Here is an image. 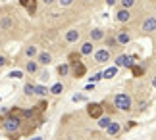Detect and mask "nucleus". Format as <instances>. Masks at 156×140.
<instances>
[{
	"mask_svg": "<svg viewBox=\"0 0 156 140\" xmlns=\"http://www.w3.org/2000/svg\"><path fill=\"white\" fill-rule=\"evenodd\" d=\"M20 127H21V119L20 117H16V115H6V119H4V131L8 132V135H16L17 131H20Z\"/></svg>",
	"mask_w": 156,
	"mask_h": 140,
	"instance_id": "nucleus-1",
	"label": "nucleus"
},
{
	"mask_svg": "<svg viewBox=\"0 0 156 140\" xmlns=\"http://www.w3.org/2000/svg\"><path fill=\"white\" fill-rule=\"evenodd\" d=\"M114 106H116L119 111H129L131 109V98H129V94H116L114 96Z\"/></svg>",
	"mask_w": 156,
	"mask_h": 140,
	"instance_id": "nucleus-2",
	"label": "nucleus"
},
{
	"mask_svg": "<svg viewBox=\"0 0 156 140\" xmlns=\"http://www.w3.org/2000/svg\"><path fill=\"white\" fill-rule=\"evenodd\" d=\"M87 115L93 119H100L104 115V106L102 104H97V102H93V104L87 106Z\"/></svg>",
	"mask_w": 156,
	"mask_h": 140,
	"instance_id": "nucleus-3",
	"label": "nucleus"
},
{
	"mask_svg": "<svg viewBox=\"0 0 156 140\" xmlns=\"http://www.w3.org/2000/svg\"><path fill=\"white\" fill-rule=\"evenodd\" d=\"M69 73H71L75 79H81V77H85V73H87V65L83 63V62L69 63Z\"/></svg>",
	"mask_w": 156,
	"mask_h": 140,
	"instance_id": "nucleus-4",
	"label": "nucleus"
},
{
	"mask_svg": "<svg viewBox=\"0 0 156 140\" xmlns=\"http://www.w3.org/2000/svg\"><path fill=\"white\" fill-rule=\"evenodd\" d=\"M131 65H135L133 56H125V54H122V56L116 58V67H127V69H131Z\"/></svg>",
	"mask_w": 156,
	"mask_h": 140,
	"instance_id": "nucleus-5",
	"label": "nucleus"
},
{
	"mask_svg": "<svg viewBox=\"0 0 156 140\" xmlns=\"http://www.w3.org/2000/svg\"><path fill=\"white\" fill-rule=\"evenodd\" d=\"M110 58H112V52L108 50V48H98V50L94 52V60H97L98 63H104V62H108Z\"/></svg>",
	"mask_w": 156,
	"mask_h": 140,
	"instance_id": "nucleus-6",
	"label": "nucleus"
},
{
	"mask_svg": "<svg viewBox=\"0 0 156 140\" xmlns=\"http://www.w3.org/2000/svg\"><path fill=\"white\" fill-rule=\"evenodd\" d=\"M143 31L145 33H154L156 31V17H147L143 23Z\"/></svg>",
	"mask_w": 156,
	"mask_h": 140,
	"instance_id": "nucleus-7",
	"label": "nucleus"
},
{
	"mask_svg": "<svg viewBox=\"0 0 156 140\" xmlns=\"http://www.w3.org/2000/svg\"><path fill=\"white\" fill-rule=\"evenodd\" d=\"M20 4H21L31 15L35 14V12H37V0H20Z\"/></svg>",
	"mask_w": 156,
	"mask_h": 140,
	"instance_id": "nucleus-8",
	"label": "nucleus"
},
{
	"mask_svg": "<svg viewBox=\"0 0 156 140\" xmlns=\"http://www.w3.org/2000/svg\"><path fill=\"white\" fill-rule=\"evenodd\" d=\"M131 19V15H129V10H118V14H116V21L119 23H125V21H129Z\"/></svg>",
	"mask_w": 156,
	"mask_h": 140,
	"instance_id": "nucleus-9",
	"label": "nucleus"
},
{
	"mask_svg": "<svg viewBox=\"0 0 156 140\" xmlns=\"http://www.w3.org/2000/svg\"><path fill=\"white\" fill-rule=\"evenodd\" d=\"M98 40H104V31L100 27L91 31V42H98Z\"/></svg>",
	"mask_w": 156,
	"mask_h": 140,
	"instance_id": "nucleus-10",
	"label": "nucleus"
},
{
	"mask_svg": "<svg viewBox=\"0 0 156 140\" xmlns=\"http://www.w3.org/2000/svg\"><path fill=\"white\" fill-rule=\"evenodd\" d=\"M50 62H52V56L48 52H39V60H37L39 65H48Z\"/></svg>",
	"mask_w": 156,
	"mask_h": 140,
	"instance_id": "nucleus-11",
	"label": "nucleus"
},
{
	"mask_svg": "<svg viewBox=\"0 0 156 140\" xmlns=\"http://www.w3.org/2000/svg\"><path fill=\"white\" fill-rule=\"evenodd\" d=\"M116 40H118V44H129V40H131V35H129L127 31H122V33H118Z\"/></svg>",
	"mask_w": 156,
	"mask_h": 140,
	"instance_id": "nucleus-12",
	"label": "nucleus"
},
{
	"mask_svg": "<svg viewBox=\"0 0 156 140\" xmlns=\"http://www.w3.org/2000/svg\"><path fill=\"white\" fill-rule=\"evenodd\" d=\"M93 50H94V46H93V42L89 40V42H85V44H81L79 54L81 56H89V54H93Z\"/></svg>",
	"mask_w": 156,
	"mask_h": 140,
	"instance_id": "nucleus-13",
	"label": "nucleus"
},
{
	"mask_svg": "<svg viewBox=\"0 0 156 140\" xmlns=\"http://www.w3.org/2000/svg\"><path fill=\"white\" fill-rule=\"evenodd\" d=\"M79 31H77V29H71V31H68V33H66V40H68V42H77V40H79Z\"/></svg>",
	"mask_w": 156,
	"mask_h": 140,
	"instance_id": "nucleus-14",
	"label": "nucleus"
},
{
	"mask_svg": "<svg viewBox=\"0 0 156 140\" xmlns=\"http://www.w3.org/2000/svg\"><path fill=\"white\" fill-rule=\"evenodd\" d=\"M25 71L29 73V75H35V73L39 71V63H37V62H33V60H29V62L25 63Z\"/></svg>",
	"mask_w": 156,
	"mask_h": 140,
	"instance_id": "nucleus-15",
	"label": "nucleus"
},
{
	"mask_svg": "<svg viewBox=\"0 0 156 140\" xmlns=\"http://www.w3.org/2000/svg\"><path fill=\"white\" fill-rule=\"evenodd\" d=\"M106 131H108V135H112V136H114V135H118V132L122 131V125H119V123H114V121H112V123L108 125V129H106Z\"/></svg>",
	"mask_w": 156,
	"mask_h": 140,
	"instance_id": "nucleus-16",
	"label": "nucleus"
},
{
	"mask_svg": "<svg viewBox=\"0 0 156 140\" xmlns=\"http://www.w3.org/2000/svg\"><path fill=\"white\" fill-rule=\"evenodd\" d=\"M112 123V119H110V115H102V117L98 119V127L100 129H108V125Z\"/></svg>",
	"mask_w": 156,
	"mask_h": 140,
	"instance_id": "nucleus-17",
	"label": "nucleus"
},
{
	"mask_svg": "<svg viewBox=\"0 0 156 140\" xmlns=\"http://www.w3.org/2000/svg\"><path fill=\"white\" fill-rule=\"evenodd\" d=\"M131 73H133V77H143L145 75V67H141V65H131Z\"/></svg>",
	"mask_w": 156,
	"mask_h": 140,
	"instance_id": "nucleus-18",
	"label": "nucleus"
},
{
	"mask_svg": "<svg viewBox=\"0 0 156 140\" xmlns=\"http://www.w3.org/2000/svg\"><path fill=\"white\" fill-rule=\"evenodd\" d=\"M58 75L60 77H66V75H68V73H69V63H62V65H58Z\"/></svg>",
	"mask_w": 156,
	"mask_h": 140,
	"instance_id": "nucleus-19",
	"label": "nucleus"
},
{
	"mask_svg": "<svg viewBox=\"0 0 156 140\" xmlns=\"http://www.w3.org/2000/svg\"><path fill=\"white\" fill-rule=\"evenodd\" d=\"M116 73H118V67L114 65V67H108V69L102 73V77H104V79H112V77H116Z\"/></svg>",
	"mask_w": 156,
	"mask_h": 140,
	"instance_id": "nucleus-20",
	"label": "nucleus"
},
{
	"mask_svg": "<svg viewBox=\"0 0 156 140\" xmlns=\"http://www.w3.org/2000/svg\"><path fill=\"white\" fill-rule=\"evenodd\" d=\"M25 56L31 60V58H35V56H39V50H37L35 46H27V48H25Z\"/></svg>",
	"mask_w": 156,
	"mask_h": 140,
	"instance_id": "nucleus-21",
	"label": "nucleus"
},
{
	"mask_svg": "<svg viewBox=\"0 0 156 140\" xmlns=\"http://www.w3.org/2000/svg\"><path fill=\"white\" fill-rule=\"evenodd\" d=\"M23 94H25V96H33V94H35V84L27 83L25 87H23Z\"/></svg>",
	"mask_w": 156,
	"mask_h": 140,
	"instance_id": "nucleus-22",
	"label": "nucleus"
},
{
	"mask_svg": "<svg viewBox=\"0 0 156 140\" xmlns=\"http://www.w3.org/2000/svg\"><path fill=\"white\" fill-rule=\"evenodd\" d=\"M0 27H2V29L12 27V17H2V19H0Z\"/></svg>",
	"mask_w": 156,
	"mask_h": 140,
	"instance_id": "nucleus-23",
	"label": "nucleus"
},
{
	"mask_svg": "<svg viewBox=\"0 0 156 140\" xmlns=\"http://www.w3.org/2000/svg\"><path fill=\"white\" fill-rule=\"evenodd\" d=\"M69 63H75V62H81V54H77V52H71L69 54Z\"/></svg>",
	"mask_w": 156,
	"mask_h": 140,
	"instance_id": "nucleus-24",
	"label": "nucleus"
},
{
	"mask_svg": "<svg viewBox=\"0 0 156 140\" xmlns=\"http://www.w3.org/2000/svg\"><path fill=\"white\" fill-rule=\"evenodd\" d=\"M62 90H64V84H62V83H56V84L50 88V92H52V94H60Z\"/></svg>",
	"mask_w": 156,
	"mask_h": 140,
	"instance_id": "nucleus-25",
	"label": "nucleus"
},
{
	"mask_svg": "<svg viewBox=\"0 0 156 140\" xmlns=\"http://www.w3.org/2000/svg\"><path fill=\"white\" fill-rule=\"evenodd\" d=\"M35 94H39V96H46V87H43V84H37V87H35Z\"/></svg>",
	"mask_w": 156,
	"mask_h": 140,
	"instance_id": "nucleus-26",
	"label": "nucleus"
},
{
	"mask_svg": "<svg viewBox=\"0 0 156 140\" xmlns=\"http://www.w3.org/2000/svg\"><path fill=\"white\" fill-rule=\"evenodd\" d=\"M133 4H135V0H122V6H123V10H129Z\"/></svg>",
	"mask_w": 156,
	"mask_h": 140,
	"instance_id": "nucleus-27",
	"label": "nucleus"
},
{
	"mask_svg": "<svg viewBox=\"0 0 156 140\" xmlns=\"http://www.w3.org/2000/svg\"><path fill=\"white\" fill-rule=\"evenodd\" d=\"M10 77H12V79H21V71H12Z\"/></svg>",
	"mask_w": 156,
	"mask_h": 140,
	"instance_id": "nucleus-28",
	"label": "nucleus"
},
{
	"mask_svg": "<svg viewBox=\"0 0 156 140\" xmlns=\"http://www.w3.org/2000/svg\"><path fill=\"white\" fill-rule=\"evenodd\" d=\"M116 44H118V40L114 36H108V46H116Z\"/></svg>",
	"mask_w": 156,
	"mask_h": 140,
	"instance_id": "nucleus-29",
	"label": "nucleus"
},
{
	"mask_svg": "<svg viewBox=\"0 0 156 140\" xmlns=\"http://www.w3.org/2000/svg\"><path fill=\"white\" fill-rule=\"evenodd\" d=\"M100 79H102V73H94L91 81H93V83H97V81H100Z\"/></svg>",
	"mask_w": 156,
	"mask_h": 140,
	"instance_id": "nucleus-30",
	"label": "nucleus"
},
{
	"mask_svg": "<svg viewBox=\"0 0 156 140\" xmlns=\"http://www.w3.org/2000/svg\"><path fill=\"white\" fill-rule=\"evenodd\" d=\"M81 100H85V96H83V94H75L73 96V102H81Z\"/></svg>",
	"mask_w": 156,
	"mask_h": 140,
	"instance_id": "nucleus-31",
	"label": "nucleus"
},
{
	"mask_svg": "<svg viewBox=\"0 0 156 140\" xmlns=\"http://www.w3.org/2000/svg\"><path fill=\"white\" fill-rule=\"evenodd\" d=\"M41 81H48V71H43V73H41Z\"/></svg>",
	"mask_w": 156,
	"mask_h": 140,
	"instance_id": "nucleus-32",
	"label": "nucleus"
},
{
	"mask_svg": "<svg viewBox=\"0 0 156 140\" xmlns=\"http://www.w3.org/2000/svg\"><path fill=\"white\" fill-rule=\"evenodd\" d=\"M73 0H58V4H62V6H69Z\"/></svg>",
	"mask_w": 156,
	"mask_h": 140,
	"instance_id": "nucleus-33",
	"label": "nucleus"
},
{
	"mask_svg": "<svg viewBox=\"0 0 156 140\" xmlns=\"http://www.w3.org/2000/svg\"><path fill=\"white\" fill-rule=\"evenodd\" d=\"M85 90H94V83H89L87 87H85Z\"/></svg>",
	"mask_w": 156,
	"mask_h": 140,
	"instance_id": "nucleus-34",
	"label": "nucleus"
},
{
	"mask_svg": "<svg viewBox=\"0 0 156 140\" xmlns=\"http://www.w3.org/2000/svg\"><path fill=\"white\" fill-rule=\"evenodd\" d=\"M4 65H6V58L0 56V67H4Z\"/></svg>",
	"mask_w": 156,
	"mask_h": 140,
	"instance_id": "nucleus-35",
	"label": "nucleus"
},
{
	"mask_svg": "<svg viewBox=\"0 0 156 140\" xmlns=\"http://www.w3.org/2000/svg\"><path fill=\"white\" fill-rule=\"evenodd\" d=\"M106 4L108 6H114V4H116V0H106Z\"/></svg>",
	"mask_w": 156,
	"mask_h": 140,
	"instance_id": "nucleus-36",
	"label": "nucleus"
},
{
	"mask_svg": "<svg viewBox=\"0 0 156 140\" xmlns=\"http://www.w3.org/2000/svg\"><path fill=\"white\" fill-rule=\"evenodd\" d=\"M56 0H44V4H54Z\"/></svg>",
	"mask_w": 156,
	"mask_h": 140,
	"instance_id": "nucleus-37",
	"label": "nucleus"
},
{
	"mask_svg": "<svg viewBox=\"0 0 156 140\" xmlns=\"http://www.w3.org/2000/svg\"><path fill=\"white\" fill-rule=\"evenodd\" d=\"M152 87H154V88H156V77H154V79H152Z\"/></svg>",
	"mask_w": 156,
	"mask_h": 140,
	"instance_id": "nucleus-38",
	"label": "nucleus"
},
{
	"mask_svg": "<svg viewBox=\"0 0 156 140\" xmlns=\"http://www.w3.org/2000/svg\"><path fill=\"white\" fill-rule=\"evenodd\" d=\"M31 140H43V138H41V136H35V138H31Z\"/></svg>",
	"mask_w": 156,
	"mask_h": 140,
	"instance_id": "nucleus-39",
	"label": "nucleus"
},
{
	"mask_svg": "<svg viewBox=\"0 0 156 140\" xmlns=\"http://www.w3.org/2000/svg\"><path fill=\"white\" fill-rule=\"evenodd\" d=\"M85 2H91V0H85Z\"/></svg>",
	"mask_w": 156,
	"mask_h": 140,
	"instance_id": "nucleus-40",
	"label": "nucleus"
}]
</instances>
